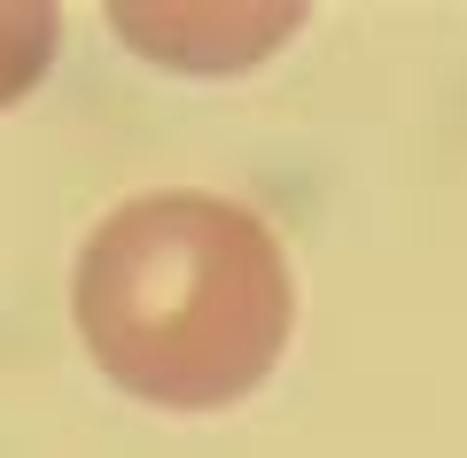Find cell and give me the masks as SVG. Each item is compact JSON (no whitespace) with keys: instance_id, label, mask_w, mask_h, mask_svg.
I'll list each match as a JSON object with an SVG mask.
<instances>
[{"instance_id":"cell-1","label":"cell","mask_w":467,"mask_h":458,"mask_svg":"<svg viewBox=\"0 0 467 458\" xmlns=\"http://www.w3.org/2000/svg\"><path fill=\"white\" fill-rule=\"evenodd\" d=\"M70 311L109 389L164 412H218L281 365L296 280L250 202L171 187L86 233Z\"/></svg>"},{"instance_id":"cell-2","label":"cell","mask_w":467,"mask_h":458,"mask_svg":"<svg viewBox=\"0 0 467 458\" xmlns=\"http://www.w3.org/2000/svg\"><path fill=\"white\" fill-rule=\"evenodd\" d=\"M109 24L133 55H149L164 70L226 78V70L265 63L281 39H296L304 8H288V0H265V8H140V0H117Z\"/></svg>"},{"instance_id":"cell-3","label":"cell","mask_w":467,"mask_h":458,"mask_svg":"<svg viewBox=\"0 0 467 458\" xmlns=\"http://www.w3.org/2000/svg\"><path fill=\"white\" fill-rule=\"evenodd\" d=\"M55 39H63V16L47 0H0V109H16L47 78Z\"/></svg>"}]
</instances>
